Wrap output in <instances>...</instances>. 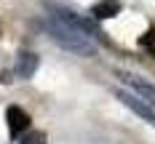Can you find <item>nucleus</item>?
Returning <instances> with one entry per match:
<instances>
[{
	"label": "nucleus",
	"mask_w": 155,
	"mask_h": 144,
	"mask_svg": "<svg viewBox=\"0 0 155 144\" xmlns=\"http://www.w3.org/2000/svg\"><path fill=\"white\" fill-rule=\"evenodd\" d=\"M46 30H48V35H51L64 51H72V53H78V56H94V53H96V46H94L86 35H80L78 30L67 27L64 21L54 19V16L46 21Z\"/></svg>",
	"instance_id": "obj_1"
},
{
	"label": "nucleus",
	"mask_w": 155,
	"mask_h": 144,
	"mask_svg": "<svg viewBox=\"0 0 155 144\" xmlns=\"http://www.w3.org/2000/svg\"><path fill=\"white\" fill-rule=\"evenodd\" d=\"M51 11H54V19H59V21H64L67 27H72V30H78L80 35H86V37H91V35H102L99 32V27L94 24L91 19H86V16L75 14V11H70V8H64V5H51Z\"/></svg>",
	"instance_id": "obj_2"
},
{
	"label": "nucleus",
	"mask_w": 155,
	"mask_h": 144,
	"mask_svg": "<svg viewBox=\"0 0 155 144\" xmlns=\"http://www.w3.org/2000/svg\"><path fill=\"white\" fill-rule=\"evenodd\" d=\"M118 78H123L126 85L142 96V104H144V107L155 110V85H153V83H147V80L137 78V75H131V72H118Z\"/></svg>",
	"instance_id": "obj_3"
},
{
	"label": "nucleus",
	"mask_w": 155,
	"mask_h": 144,
	"mask_svg": "<svg viewBox=\"0 0 155 144\" xmlns=\"http://www.w3.org/2000/svg\"><path fill=\"white\" fill-rule=\"evenodd\" d=\"M5 120H8V131H11V136H21L27 128H30V115L21 110V107H8L5 110Z\"/></svg>",
	"instance_id": "obj_4"
},
{
	"label": "nucleus",
	"mask_w": 155,
	"mask_h": 144,
	"mask_svg": "<svg viewBox=\"0 0 155 144\" xmlns=\"http://www.w3.org/2000/svg\"><path fill=\"white\" fill-rule=\"evenodd\" d=\"M35 69H38V56H35V53H30V51H21V53L16 56V67H14L16 78L27 80V78H32V75H35Z\"/></svg>",
	"instance_id": "obj_5"
},
{
	"label": "nucleus",
	"mask_w": 155,
	"mask_h": 144,
	"mask_svg": "<svg viewBox=\"0 0 155 144\" xmlns=\"http://www.w3.org/2000/svg\"><path fill=\"white\" fill-rule=\"evenodd\" d=\"M118 99H120V101H123V104H126V107H128L131 112H137L139 117H144L147 123H153V126H155V112L150 110V107H144L139 99H134V96H131V94H126V91H118Z\"/></svg>",
	"instance_id": "obj_6"
},
{
	"label": "nucleus",
	"mask_w": 155,
	"mask_h": 144,
	"mask_svg": "<svg viewBox=\"0 0 155 144\" xmlns=\"http://www.w3.org/2000/svg\"><path fill=\"white\" fill-rule=\"evenodd\" d=\"M115 14H120V3H118V0H99L91 8L94 19H112Z\"/></svg>",
	"instance_id": "obj_7"
},
{
	"label": "nucleus",
	"mask_w": 155,
	"mask_h": 144,
	"mask_svg": "<svg viewBox=\"0 0 155 144\" xmlns=\"http://www.w3.org/2000/svg\"><path fill=\"white\" fill-rule=\"evenodd\" d=\"M139 46L144 48V51H150V53L155 56V27L147 32V35H142V37H139Z\"/></svg>",
	"instance_id": "obj_8"
},
{
	"label": "nucleus",
	"mask_w": 155,
	"mask_h": 144,
	"mask_svg": "<svg viewBox=\"0 0 155 144\" xmlns=\"http://www.w3.org/2000/svg\"><path fill=\"white\" fill-rule=\"evenodd\" d=\"M21 144H46V133H43V131H30V133L21 139Z\"/></svg>",
	"instance_id": "obj_9"
}]
</instances>
